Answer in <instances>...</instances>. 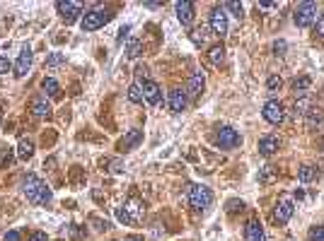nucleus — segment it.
I'll use <instances>...</instances> for the list:
<instances>
[{
    "label": "nucleus",
    "mask_w": 324,
    "mask_h": 241,
    "mask_svg": "<svg viewBox=\"0 0 324 241\" xmlns=\"http://www.w3.org/2000/svg\"><path fill=\"white\" fill-rule=\"evenodd\" d=\"M305 123H307V128L310 130H317V128H322L324 126V111L322 108H314L312 106L307 114H305Z\"/></svg>",
    "instance_id": "20"
},
{
    "label": "nucleus",
    "mask_w": 324,
    "mask_h": 241,
    "mask_svg": "<svg viewBox=\"0 0 324 241\" xmlns=\"http://www.w3.org/2000/svg\"><path fill=\"white\" fill-rule=\"evenodd\" d=\"M293 22H295V27H300V29L312 27V24L317 22V5H314V2H302V5H297V10L293 12Z\"/></svg>",
    "instance_id": "6"
},
{
    "label": "nucleus",
    "mask_w": 324,
    "mask_h": 241,
    "mask_svg": "<svg viewBox=\"0 0 324 241\" xmlns=\"http://www.w3.org/2000/svg\"><path fill=\"white\" fill-rule=\"evenodd\" d=\"M203 84H206V78H203L201 70H196V72H191L189 75V80H187V90H184V92L196 99V96L203 92Z\"/></svg>",
    "instance_id": "15"
},
{
    "label": "nucleus",
    "mask_w": 324,
    "mask_h": 241,
    "mask_svg": "<svg viewBox=\"0 0 324 241\" xmlns=\"http://www.w3.org/2000/svg\"><path fill=\"white\" fill-rule=\"evenodd\" d=\"M276 2H259V10H273Z\"/></svg>",
    "instance_id": "44"
},
{
    "label": "nucleus",
    "mask_w": 324,
    "mask_h": 241,
    "mask_svg": "<svg viewBox=\"0 0 324 241\" xmlns=\"http://www.w3.org/2000/svg\"><path fill=\"white\" fill-rule=\"evenodd\" d=\"M109 22H111V12L104 10V8H95V10L82 14L80 27H82V32H97V29H102Z\"/></svg>",
    "instance_id": "4"
},
{
    "label": "nucleus",
    "mask_w": 324,
    "mask_h": 241,
    "mask_svg": "<svg viewBox=\"0 0 324 241\" xmlns=\"http://www.w3.org/2000/svg\"><path fill=\"white\" fill-rule=\"evenodd\" d=\"M29 241H49V236H46V232H34Z\"/></svg>",
    "instance_id": "40"
},
{
    "label": "nucleus",
    "mask_w": 324,
    "mask_h": 241,
    "mask_svg": "<svg viewBox=\"0 0 324 241\" xmlns=\"http://www.w3.org/2000/svg\"><path fill=\"white\" fill-rule=\"evenodd\" d=\"M310 108H312L310 106V99H307V96H300V99H295V102H293V106H290V114H293V116H305Z\"/></svg>",
    "instance_id": "24"
},
{
    "label": "nucleus",
    "mask_w": 324,
    "mask_h": 241,
    "mask_svg": "<svg viewBox=\"0 0 324 241\" xmlns=\"http://www.w3.org/2000/svg\"><path fill=\"white\" fill-rule=\"evenodd\" d=\"M128 102H133V104H143V102H145V99H143V90H140L138 82L128 87Z\"/></svg>",
    "instance_id": "28"
},
{
    "label": "nucleus",
    "mask_w": 324,
    "mask_h": 241,
    "mask_svg": "<svg viewBox=\"0 0 324 241\" xmlns=\"http://www.w3.org/2000/svg\"><path fill=\"white\" fill-rule=\"evenodd\" d=\"M310 87H312L310 78H295V80H293V92H295L297 99H300V96H307Z\"/></svg>",
    "instance_id": "22"
},
{
    "label": "nucleus",
    "mask_w": 324,
    "mask_h": 241,
    "mask_svg": "<svg viewBox=\"0 0 324 241\" xmlns=\"http://www.w3.org/2000/svg\"><path fill=\"white\" fill-rule=\"evenodd\" d=\"M244 241H266V234L259 220H249L244 224Z\"/></svg>",
    "instance_id": "16"
},
{
    "label": "nucleus",
    "mask_w": 324,
    "mask_h": 241,
    "mask_svg": "<svg viewBox=\"0 0 324 241\" xmlns=\"http://www.w3.org/2000/svg\"><path fill=\"white\" fill-rule=\"evenodd\" d=\"M310 241H324V227H314L310 232Z\"/></svg>",
    "instance_id": "35"
},
{
    "label": "nucleus",
    "mask_w": 324,
    "mask_h": 241,
    "mask_svg": "<svg viewBox=\"0 0 324 241\" xmlns=\"http://www.w3.org/2000/svg\"><path fill=\"white\" fill-rule=\"evenodd\" d=\"M143 142V130H138V128H133V130H128V133L121 138V142H119V150L121 152H131V150H135L138 145Z\"/></svg>",
    "instance_id": "14"
},
{
    "label": "nucleus",
    "mask_w": 324,
    "mask_h": 241,
    "mask_svg": "<svg viewBox=\"0 0 324 241\" xmlns=\"http://www.w3.org/2000/svg\"><path fill=\"white\" fill-rule=\"evenodd\" d=\"M123 241H145L143 236H138V234H131V236H126Z\"/></svg>",
    "instance_id": "45"
},
{
    "label": "nucleus",
    "mask_w": 324,
    "mask_h": 241,
    "mask_svg": "<svg viewBox=\"0 0 324 241\" xmlns=\"http://www.w3.org/2000/svg\"><path fill=\"white\" fill-rule=\"evenodd\" d=\"M56 10L63 17L66 24H73L78 20V14H82V5L80 2H73V0H61V2H56Z\"/></svg>",
    "instance_id": "9"
},
{
    "label": "nucleus",
    "mask_w": 324,
    "mask_h": 241,
    "mask_svg": "<svg viewBox=\"0 0 324 241\" xmlns=\"http://www.w3.org/2000/svg\"><path fill=\"white\" fill-rule=\"evenodd\" d=\"M17 157L22 162H27L34 157V140H32V138H22V140L17 142Z\"/></svg>",
    "instance_id": "21"
},
{
    "label": "nucleus",
    "mask_w": 324,
    "mask_h": 241,
    "mask_svg": "<svg viewBox=\"0 0 324 241\" xmlns=\"http://www.w3.org/2000/svg\"><path fill=\"white\" fill-rule=\"evenodd\" d=\"M5 241H20V232H8V234H5Z\"/></svg>",
    "instance_id": "43"
},
{
    "label": "nucleus",
    "mask_w": 324,
    "mask_h": 241,
    "mask_svg": "<svg viewBox=\"0 0 324 241\" xmlns=\"http://www.w3.org/2000/svg\"><path fill=\"white\" fill-rule=\"evenodd\" d=\"M167 104H170V111H172V114H182V111L187 108V92L172 90L170 96H167Z\"/></svg>",
    "instance_id": "18"
},
{
    "label": "nucleus",
    "mask_w": 324,
    "mask_h": 241,
    "mask_svg": "<svg viewBox=\"0 0 324 241\" xmlns=\"http://www.w3.org/2000/svg\"><path fill=\"white\" fill-rule=\"evenodd\" d=\"M126 56H128V58H138V56H140V41H138V39H131V41H128Z\"/></svg>",
    "instance_id": "30"
},
{
    "label": "nucleus",
    "mask_w": 324,
    "mask_h": 241,
    "mask_svg": "<svg viewBox=\"0 0 324 241\" xmlns=\"http://www.w3.org/2000/svg\"><path fill=\"white\" fill-rule=\"evenodd\" d=\"M297 178H300V184H310V181L317 178V169L305 164V166H300V169H297Z\"/></svg>",
    "instance_id": "25"
},
{
    "label": "nucleus",
    "mask_w": 324,
    "mask_h": 241,
    "mask_svg": "<svg viewBox=\"0 0 324 241\" xmlns=\"http://www.w3.org/2000/svg\"><path fill=\"white\" fill-rule=\"evenodd\" d=\"M10 68H13V63H10L5 56H0V75H8V72H10Z\"/></svg>",
    "instance_id": "37"
},
{
    "label": "nucleus",
    "mask_w": 324,
    "mask_h": 241,
    "mask_svg": "<svg viewBox=\"0 0 324 241\" xmlns=\"http://www.w3.org/2000/svg\"><path fill=\"white\" fill-rule=\"evenodd\" d=\"M278 148H281L278 135H264V138L259 140V154H264V157H271Z\"/></svg>",
    "instance_id": "19"
},
{
    "label": "nucleus",
    "mask_w": 324,
    "mask_h": 241,
    "mask_svg": "<svg viewBox=\"0 0 324 241\" xmlns=\"http://www.w3.org/2000/svg\"><path fill=\"white\" fill-rule=\"evenodd\" d=\"M295 212V202L290 200V198H281V200L276 202V210H273V220L278 222V224H285L290 217Z\"/></svg>",
    "instance_id": "10"
},
{
    "label": "nucleus",
    "mask_w": 324,
    "mask_h": 241,
    "mask_svg": "<svg viewBox=\"0 0 324 241\" xmlns=\"http://www.w3.org/2000/svg\"><path fill=\"white\" fill-rule=\"evenodd\" d=\"M208 60H211V66H220L225 60V48L223 46H211L208 48Z\"/></svg>",
    "instance_id": "26"
},
{
    "label": "nucleus",
    "mask_w": 324,
    "mask_h": 241,
    "mask_svg": "<svg viewBox=\"0 0 324 241\" xmlns=\"http://www.w3.org/2000/svg\"><path fill=\"white\" fill-rule=\"evenodd\" d=\"M175 12H177V20L182 27H189L194 22V14H196V8L194 2H175Z\"/></svg>",
    "instance_id": "13"
},
{
    "label": "nucleus",
    "mask_w": 324,
    "mask_h": 241,
    "mask_svg": "<svg viewBox=\"0 0 324 241\" xmlns=\"http://www.w3.org/2000/svg\"><path fill=\"white\" fill-rule=\"evenodd\" d=\"M63 60H66V56H63V54H51L49 58H46V66H49V68H56V66H61Z\"/></svg>",
    "instance_id": "33"
},
{
    "label": "nucleus",
    "mask_w": 324,
    "mask_h": 241,
    "mask_svg": "<svg viewBox=\"0 0 324 241\" xmlns=\"http://www.w3.org/2000/svg\"><path fill=\"white\" fill-rule=\"evenodd\" d=\"M10 164H13V150H5L0 157V169H8Z\"/></svg>",
    "instance_id": "34"
},
{
    "label": "nucleus",
    "mask_w": 324,
    "mask_h": 241,
    "mask_svg": "<svg viewBox=\"0 0 324 241\" xmlns=\"http://www.w3.org/2000/svg\"><path fill=\"white\" fill-rule=\"evenodd\" d=\"M41 90L49 94L51 99H58V96H61V87H58V82H56L54 78H44V80H41Z\"/></svg>",
    "instance_id": "23"
},
{
    "label": "nucleus",
    "mask_w": 324,
    "mask_h": 241,
    "mask_svg": "<svg viewBox=\"0 0 324 241\" xmlns=\"http://www.w3.org/2000/svg\"><path fill=\"white\" fill-rule=\"evenodd\" d=\"M107 164L111 166L109 172H114V174H121V172H123V164L119 160H107Z\"/></svg>",
    "instance_id": "36"
},
{
    "label": "nucleus",
    "mask_w": 324,
    "mask_h": 241,
    "mask_svg": "<svg viewBox=\"0 0 324 241\" xmlns=\"http://www.w3.org/2000/svg\"><path fill=\"white\" fill-rule=\"evenodd\" d=\"M90 222H92V224H97V229H99V232H107V229H109V222H107V220L102 222V220H97V217H92Z\"/></svg>",
    "instance_id": "39"
},
{
    "label": "nucleus",
    "mask_w": 324,
    "mask_h": 241,
    "mask_svg": "<svg viewBox=\"0 0 324 241\" xmlns=\"http://www.w3.org/2000/svg\"><path fill=\"white\" fill-rule=\"evenodd\" d=\"M314 24H317V34H319V36H324V14H319V17H317V22H314Z\"/></svg>",
    "instance_id": "41"
},
{
    "label": "nucleus",
    "mask_w": 324,
    "mask_h": 241,
    "mask_svg": "<svg viewBox=\"0 0 324 241\" xmlns=\"http://www.w3.org/2000/svg\"><path fill=\"white\" fill-rule=\"evenodd\" d=\"M22 193H25V198L32 205H46V202H51V198H54L51 188L34 174L22 176Z\"/></svg>",
    "instance_id": "1"
},
{
    "label": "nucleus",
    "mask_w": 324,
    "mask_h": 241,
    "mask_svg": "<svg viewBox=\"0 0 324 241\" xmlns=\"http://www.w3.org/2000/svg\"><path fill=\"white\" fill-rule=\"evenodd\" d=\"M189 39L194 41V46H203L206 39H208V32H206V29H194L189 34Z\"/></svg>",
    "instance_id": "29"
},
{
    "label": "nucleus",
    "mask_w": 324,
    "mask_h": 241,
    "mask_svg": "<svg viewBox=\"0 0 324 241\" xmlns=\"http://www.w3.org/2000/svg\"><path fill=\"white\" fill-rule=\"evenodd\" d=\"M276 178H278V169H273V166L259 169V184H273Z\"/></svg>",
    "instance_id": "27"
},
{
    "label": "nucleus",
    "mask_w": 324,
    "mask_h": 241,
    "mask_svg": "<svg viewBox=\"0 0 324 241\" xmlns=\"http://www.w3.org/2000/svg\"><path fill=\"white\" fill-rule=\"evenodd\" d=\"M273 51H276V56H283V51H285V41H276V44H273Z\"/></svg>",
    "instance_id": "42"
},
{
    "label": "nucleus",
    "mask_w": 324,
    "mask_h": 241,
    "mask_svg": "<svg viewBox=\"0 0 324 241\" xmlns=\"http://www.w3.org/2000/svg\"><path fill=\"white\" fill-rule=\"evenodd\" d=\"M140 90H143V99L148 102L150 106H157V104H160V99H162V90H160V84H157V82L145 80L143 84H140Z\"/></svg>",
    "instance_id": "12"
},
{
    "label": "nucleus",
    "mask_w": 324,
    "mask_h": 241,
    "mask_svg": "<svg viewBox=\"0 0 324 241\" xmlns=\"http://www.w3.org/2000/svg\"><path fill=\"white\" fill-rule=\"evenodd\" d=\"M208 27L216 36H225L228 34V10L225 8H213L208 14Z\"/></svg>",
    "instance_id": "7"
},
{
    "label": "nucleus",
    "mask_w": 324,
    "mask_h": 241,
    "mask_svg": "<svg viewBox=\"0 0 324 241\" xmlns=\"http://www.w3.org/2000/svg\"><path fill=\"white\" fill-rule=\"evenodd\" d=\"M128 32H131V27H128V24H126V27H121V29H119V36H116V41H119V44H123V41L128 39Z\"/></svg>",
    "instance_id": "38"
},
{
    "label": "nucleus",
    "mask_w": 324,
    "mask_h": 241,
    "mask_svg": "<svg viewBox=\"0 0 324 241\" xmlns=\"http://www.w3.org/2000/svg\"><path fill=\"white\" fill-rule=\"evenodd\" d=\"M281 84H283V80H281L278 75H271L269 80H266V87H269V92H276V90H281Z\"/></svg>",
    "instance_id": "32"
},
{
    "label": "nucleus",
    "mask_w": 324,
    "mask_h": 241,
    "mask_svg": "<svg viewBox=\"0 0 324 241\" xmlns=\"http://www.w3.org/2000/svg\"><path fill=\"white\" fill-rule=\"evenodd\" d=\"M211 202H213V193H211V188H206L203 184H194V186H189V205H191V210H196V212H206V210L211 208Z\"/></svg>",
    "instance_id": "3"
},
{
    "label": "nucleus",
    "mask_w": 324,
    "mask_h": 241,
    "mask_svg": "<svg viewBox=\"0 0 324 241\" xmlns=\"http://www.w3.org/2000/svg\"><path fill=\"white\" fill-rule=\"evenodd\" d=\"M29 68H32V48L29 46H22V51H20V56H17V63H15V78H25L29 72Z\"/></svg>",
    "instance_id": "11"
},
{
    "label": "nucleus",
    "mask_w": 324,
    "mask_h": 241,
    "mask_svg": "<svg viewBox=\"0 0 324 241\" xmlns=\"http://www.w3.org/2000/svg\"><path fill=\"white\" fill-rule=\"evenodd\" d=\"M145 217V202L138 198H128L121 208H116V220L123 224H138Z\"/></svg>",
    "instance_id": "2"
},
{
    "label": "nucleus",
    "mask_w": 324,
    "mask_h": 241,
    "mask_svg": "<svg viewBox=\"0 0 324 241\" xmlns=\"http://www.w3.org/2000/svg\"><path fill=\"white\" fill-rule=\"evenodd\" d=\"M213 142H216L220 150H232L237 148L240 142H242V138H240V133L235 130V128H230V126H220L216 130V135H213Z\"/></svg>",
    "instance_id": "5"
},
{
    "label": "nucleus",
    "mask_w": 324,
    "mask_h": 241,
    "mask_svg": "<svg viewBox=\"0 0 324 241\" xmlns=\"http://www.w3.org/2000/svg\"><path fill=\"white\" fill-rule=\"evenodd\" d=\"M223 8H225V10H230V12L235 14L237 20H240V17H242V14H244V8H242V5H240V2H225Z\"/></svg>",
    "instance_id": "31"
},
{
    "label": "nucleus",
    "mask_w": 324,
    "mask_h": 241,
    "mask_svg": "<svg viewBox=\"0 0 324 241\" xmlns=\"http://www.w3.org/2000/svg\"><path fill=\"white\" fill-rule=\"evenodd\" d=\"M261 116L269 120L271 126H281V123H283V118H285V108H283V104H281L278 99H271V102H266V104H264Z\"/></svg>",
    "instance_id": "8"
},
{
    "label": "nucleus",
    "mask_w": 324,
    "mask_h": 241,
    "mask_svg": "<svg viewBox=\"0 0 324 241\" xmlns=\"http://www.w3.org/2000/svg\"><path fill=\"white\" fill-rule=\"evenodd\" d=\"M29 111H32V116L44 118V116H49V114H51V104H49V99H46V96H34V99L29 102Z\"/></svg>",
    "instance_id": "17"
}]
</instances>
